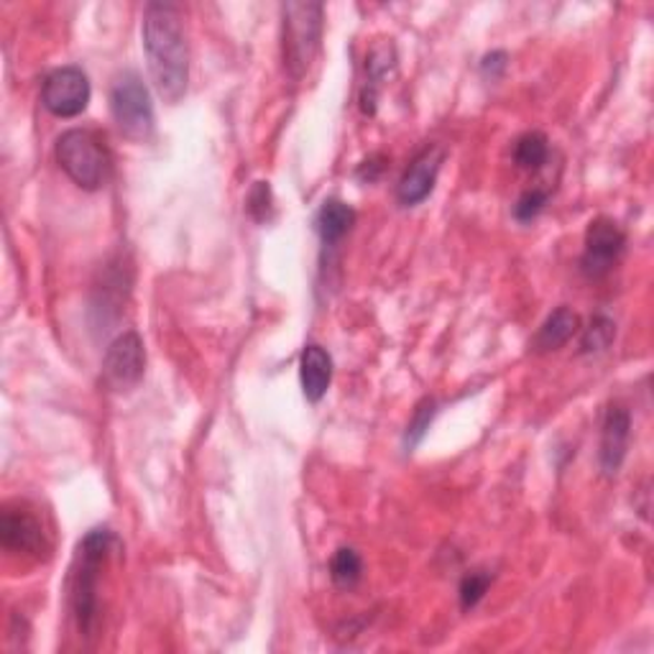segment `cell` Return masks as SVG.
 I'll return each mask as SVG.
<instances>
[{
  "mask_svg": "<svg viewBox=\"0 0 654 654\" xmlns=\"http://www.w3.org/2000/svg\"><path fill=\"white\" fill-rule=\"evenodd\" d=\"M0 542L11 552H26V555H44L46 534L42 521L26 506H5L0 517Z\"/></svg>",
  "mask_w": 654,
  "mask_h": 654,
  "instance_id": "30bf717a",
  "label": "cell"
},
{
  "mask_svg": "<svg viewBox=\"0 0 654 654\" xmlns=\"http://www.w3.org/2000/svg\"><path fill=\"white\" fill-rule=\"evenodd\" d=\"M300 381L305 399L317 404L332 384V358L323 346L309 342L300 358Z\"/></svg>",
  "mask_w": 654,
  "mask_h": 654,
  "instance_id": "7c38bea8",
  "label": "cell"
},
{
  "mask_svg": "<svg viewBox=\"0 0 654 654\" xmlns=\"http://www.w3.org/2000/svg\"><path fill=\"white\" fill-rule=\"evenodd\" d=\"M617 338V323L606 315L590 317L586 330H583L580 338V353H601Z\"/></svg>",
  "mask_w": 654,
  "mask_h": 654,
  "instance_id": "ac0fdd59",
  "label": "cell"
},
{
  "mask_svg": "<svg viewBox=\"0 0 654 654\" xmlns=\"http://www.w3.org/2000/svg\"><path fill=\"white\" fill-rule=\"evenodd\" d=\"M627 248V233L611 217H596L586 230V248L580 256V271L586 279H604L617 267Z\"/></svg>",
  "mask_w": 654,
  "mask_h": 654,
  "instance_id": "8992f818",
  "label": "cell"
},
{
  "mask_svg": "<svg viewBox=\"0 0 654 654\" xmlns=\"http://www.w3.org/2000/svg\"><path fill=\"white\" fill-rule=\"evenodd\" d=\"M578 330H580V317L575 315L571 307H557L555 313L542 323L540 330H537L532 346L537 353H550V350H560L563 346H567Z\"/></svg>",
  "mask_w": 654,
  "mask_h": 654,
  "instance_id": "9a60e30c",
  "label": "cell"
},
{
  "mask_svg": "<svg viewBox=\"0 0 654 654\" xmlns=\"http://www.w3.org/2000/svg\"><path fill=\"white\" fill-rule=\"evenodd\" d=\"M394 65H396L394 44H376L369 57H365V84L361 92V108L365 115H373V111H376L379 90L388 77V72L394 69Z\"/></svg>",
  "mask_w": 654,
  "mask_h": 654,
  "instance_id": "4fadbf2b",
  "label": "cell"
},
{
  "mask_svg": "<svg viewBox=\"0 0 654 654\" xmlns=\"http://www.w3.org/2000/svg\"><path fill=\"white\" fill-rule=\"evenodd\" d=\"M330 578L338 588L350 590L363 578V560L353 548H340L330 560Z\"/></svg>",
  "mask_w": 654,
  "mask_h": 654,
  "instance_id": "e0dca14e",
  "label": "cell"
},
{
  "mask_svg": "<svg viewBox=\"0 0 654 654\" xmlns=\"http://www.w3.org/2000/svg\"><path fill=\"white\" fill-rule=\"evenodd\" d=\"M550 194L544 190H529L521 194L517 200V205H514V217H517L519 223H532L537 215L542 213L544 205H548Z\"/></svg>",
  "mask_w": 654,
  "mask_h": 654,
  "instance_id": "44dd1931",
  "label": "cell"
},
{
  "mask_svg": "<svg viewBox=\"0 0 654 654\" xmlns=\"http://www.w3.org/2000/svg\"><path fill=\"white\" fill-rule=\"evenodd\" d=\"M90 80L80 67H59L46 75L42 103L57 119H75L90 103Z\"/></svg>",
  "mask_w": 654,
  "mask_h": 654,
  "instance_id": "ba28073f",
  "label": "cell"
},
{
  "mask_svg": "<svg viewBox=\"0 0 654 654\" xmlns=\"http://www.w3.org/2000/svg\"><path fill=\"white\" fill-rule=\"evenodd\" d=\"M435 411H438V404H435V399H422L417 404L415 415H411L409 419V427H407V438H404V446H407L409 450L419 446V440L425 438L427 430H430L432 419H435Z\"/></svg>",
  "mask_w": 654,
  "mask_h": 654,
  "instance_id": "ffe728a7",
  "label": "cell"
},
{
  "mask_svg": "<svg viewBox=\"0 0 654 654\" xmlns=\"http://www.w3.org/2000/svg\"><path fill=\"white\" fill-rule=\"evenodd\" d=\"M356 223V210L342 200H327L315 215V230L325 248H335Z\"/></svg>",
  "mask_w": 654,
  "mask_h": 654,
  "instance_id": "5bb4252c",
  "label": "cell"
},
{
  "mask_svg": "<svg viewBox=\"0 0 654 654\" xmlns=\"http://www.w3.org/2000/svg\"><path fill=\"white\" fill-rule=\"evenodd\" d=\"M149 75L164 103H179L190 82V46L182 13L171 3H149L142 23Z\"/></svg>",
  "mask_w": 654,
  "mask_h": 654,
  "instance_id": "6da1fadb",
  "label": "cell"
},
{
  "mask_svg": "<svg viewBox=\"0 0 654 654\" xmlns=\"http://www.w3.org/2000/svg\"><path fill=\"white\" fill-rule=\"evenodd\" d=\"M509 57H506V52H490L484 57V61H481V72H484L486 77H490V80H498L506 72V61Z\"/></svg>",
  "mask_w": 654,
  "mask_h": 654,
  "instance_id": "603a6c76",
  "label": "cell"
},
{
  "mask_svg": "<svg viewBox=\"0 0 654 654\" xmlns=\"http://www.w3.org/2000/svg\"><path fill=\"white\" fill-rule=\"evenodd\" d=\"M57 161L80 190L95 192L111 177V154L88 128H69L57 138Z\"/></svg>",
  "mask_w": 654,
  "mask_h": 654,
  "instance_id": "277c9868",
  "label": "cell"
},
{
  "mask_svg": "<svg viewBox=\"0 0 654 654\" xmlns=\"http://www.w3.org/2000/svg\"><path fill=\"white\" fill-rule=\"evenodd\" d=\"M384 159L386 157H381V154H376V157H371V159H365L361 164V169H358V177H361L363 182H373V179H376L381 174V169H384V164H379V161H384Z\"/></svg>",
  "mask_w": 654,
  "mask_h": 654,
  "instance_id": "cb8c5ba5",
  "label": "cell"
},
{
  "mask_svg": "<svg viewBox=\"0 0 654 654\" xmlns=\"http://www.w3.org/2000/svg\"><path fill=\"white\" fill-rule=\"evenodd\" d=\"M550 157V142L548 136L540 134V131H529V134L519 136L517 144H514V161H517L519 169L534 171L540 169Z\"/></svg>",
  "mask_w": 654,
  "mask_h": 654,
  "instance_id": "2e32d148",
  "label": "cell"
},
{
  "mask_svg": "<svg viewBox=\"0 0 654 654\" xmlns=\"http://www.w3.org/2000/svg\"><path fill=\"white\" fill-rule=\"evenodd\" d=\"M629 435H632V415L621 404H611L606 409L601 425V446H598V463H601L604 476H617L621 465H624Z\"/></svg>",
  "mask_w": 654,
  "mask_h": 654,
  "instance_id": "8fae6325",
  "label": "cell"
},
{
  "mask_svg": "<svg viewBox=\"0 0 654 654\" xmlns=\"http://www.w3.org/2000/svg\"><path fill=\"white\" fill-rule=\"evenodd\" d=\"M119 548V537L111 529H92L84 534L77 550V565L72 573V590H69V604H72L77 627L84 636H92L98 624V575L111 552Z\"/></svg>",
  "mask_w": 654,
  "mask_h": 654,
  "instance_id": "7a4b0ae2",
  "label": "cell"
},
{
  "mask_svg": "<svg viewBox=\"0 0 654 654\" xmlns=\"http://www.w3.org/2000/svg\"><path fill=\"white\" fill-rule=\"evenodd\" d=\"M271 205H274V200H271L269 182H256L253 190L248 192V213L256 223H267L271 217Z\"/></svg>",
  "mask_w": 654,
  "mask_h": 654,
  "instance_id": "7402d4cb",
  "label": "cell"
},
{
  "mask_svg": "<svg viewBox=\"0 0 654 654\" xmlns=\"http://www.w3.org/2000/svg\"><path fill=\"white\" fill-rule=\"evenodd\" d=\"M442 161H446V149H442L440 144H427L425 149L409 161L399 184H396V200H399V205L415 207L419 202L430 198L435 182H438Z\"/></svg>",
  "mask_w": 654,
  "mask_h": 654,
  "instance_id": "9c48e42d",
  "label": "cell"
},
{
  "mask_svg": "<svg viewBox=\"0 0 654 654\" xmlns=\"http://www.w3.org/2000/svg\"><path fill=\"white\" fill-rule=\"evenodd\" d=\"M323 3H284L282 5V57L292 80H302L320 52L323 42Z\"/></svg>",
  "mask_w": 654,
  "mask_h": 654,
  "instance_id": "3957f363",
  "label": "cell"
},
{
  "mask_svg": "<svg viewBox=\"0 0 654 654\" xmlns=\"http://www.w3.org/2000/svg\"><path fill=\"white\" fill-rule=\"evenodd\" d=\"M490 573L488 571H473L461 580V588H458V596H461V609L471 611L484 601L490 586Z\"/></svg>",
  "mask_w": 654,
  "mask_h": 654,
  "instance_id": "d6986e66",
  "label": "cell"
},
{
  "mask_svg": "<svg viewBox=\"0 0 654 654\" xmlns=\"http://www.w3.org/2000/svg\"><path fill=\"white\" fill-rule=\"evenodd\" d=\"M146 371V348L142 335L128 330L115 338L103 358V381L113 392H131Z\"/></svg>",
  "mask_w": 654,
  "mask_h": 654,
  "instance_id": "52a82bcc",
  "label": "cell"
},
{
  "mask_svg": "<svg viewBox=\"0 0 654 654\" xmlns=\"http://www.w3.org/2000/svg\"><path fill=\"white\" fill-rule=\"evenodd\" d=\"M111 113L121 134L134 138V142H146L154 134L151 95L136 72H123L113 82Z\"/></svg>",
  "mask_w": 654,
  "mask_h": 654,
  "instance_id": "5b68a950",
  "label": "cell"
}]
</instances>
